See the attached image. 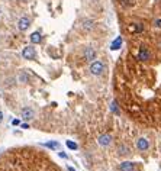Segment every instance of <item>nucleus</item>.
<instances>
[{
  "instance_id": "dca6fc26",
  "label": "nucleus",
  "mask_w": 161,
  "mask_h": 171,
  "mask_svg": "<svg viewBox=\"0 0 161 171\" xmlns=\"http://www.w3.org/2000/svg\"><path fill=\"white\" fill-rule=\"evenodd\" d=\"M133 31L137 33H142L144 32V23L142 22H135L133 23Z\"/></svg>"
},
{
  "instance_id": "1a4fd4ad",
  "label": "nucleus",
  "mask_w": 161,
  "mask_h": 171,
  "mask_svg": "<svg viewBox=\"0 0 161 171\" xmlns=\"http://www.w3.org/2000/svg\"><path fill=\"white\" fill-rule=\"evenodd\" d=\"M22 57L25 60H33L35 57H36V51L33 48L32 45H28V46H25L22 51Z\"/></svg>"
},
{
  "instance_id": "393cba45",
  "label": "nucleus",
  "mask_w": 161,
  "mask_h": 171,
  "mask_svg": "<svg viewBox=\"0 0 161 171\" xmlns=\"http://www.w3.org/2000/svg\"><path fill=\"white\" fill-rule=\"evenodd\" d=\"M0 13H2V9H0Z\"/></svg>"
},
{
  "instance_id": "a211bd4d",
  "label": "nucleus",
  "mask_w": 161,
  "mask_h": 171,
  "mask_svg": "<svg viewBox=\"0 0 161 171\" xmlns=\"http://www.w3.org/2000/svg\"><path fill=\"white\" fill-rule=\"evenodd\" d=\"M66 145L68 149H71V151H76V149H78V145L74 141H70V139H67L66 141Z\"/></svg>"
},
{
  "instance_id": "39448f33",
  "label": "nucleus",
  "mask_w": 161,
  "mask_h": 171,
  "mask_svg": "<svg viewBox=\"0 0 161 171\" xmlns=\"http://www.w3.org/2000/svg\"><path fill=\"white\" fill-rule=\"evenodd\" d=\"M135 147H137L138 151L145 152V151L150 149V141H148L147 138H144V136H141V138H138L137 141H135Z\"/></svg>"
},
{
  "instance_id": "2eb2a0df",
  "label": "nucleus",
  "mask_w": 161,
  "mask_h": 171,
  "mask_svg": "<svg viewBox=\"0 0 161 171\" xmlns=\"http://www.w3.org/2000/svg\"><path fill=\"white\" fill-rule=\"evenodd\" d=\"M28 80H29V77L25 71H21L17 74V81H19V83H28Z\"/></svg>"
},
{
  "instance_id": "6e6552de",
  "label": "nucleus",
  "mask_w": 161,
  "mask_h": 171,
  "mask_svg": "<svg viewBox=\"0 0 161 171\" xmlns=\"http://www.w3.org/2000/svg\"><path fill=\"white\" fill-rule=\"evenodd\" d=\"M119 171H137V164L133 161L125 160L119 164Z\"/></svg>"
},
{
  "instance_id": "20e7f679",
  "label": "nucleus",
  "mask_w": 161,
  "mask_h": 171,
  "mask_svg": "<svg viewBox=\"0 0 161 171\" xmlns=\"http://www.w3.org/2000/svg\"><path fill=\"white\" fill-rule=\"evenodd\" d=\"M112 142H113V136H112L110 133H103V135H100L99 138H97V143H99L100 147H110Z\"/></svg>"
},
{
  "instance_id": "4be33fe9",
  "label": "nucleus",
  "mask_w": 161,
  "mask_h": 171,
  "mask_svg": "<svg viewBox=\"0 0 161 171\" xmlns=\"http://www.w3.org/2000/svg\"><path fill=\"white\" fill-rule=\"evenodd\" d=\"M21 128L22 129H29V125L28 123H21Z\"/></svg>"
},
{
  "instance_id": "423d86ee",
  "label": "nucleus",
  "mask_w": 161,
  "mask_h": 171,
  "mask_svg": "<svg viewBox=\"0 0 161 171\" xmlns=\"http://www.w3.org/2000/svg\"><path fill=\"white\" fill-rule=\"evenodd\" d=\"M132 154V151H131V148H129L126 143H119L116 148V155L118 157H122V158H125V157H129V155Z\"/></svg>"
},
{
  "instance_id": "412c9836",
  "label": "nucleus",
  "mask_w": 161,
  "mask_h": 171,
  "mask_svg": "<svg viewBox=\"0 0 161 171\" xmlns=\"http://www.w3.org/2000/svg\"><path fill=\"white\" fill-rule=\"evenodd\" d=\"M58 155H60V157H61V158H68V155H67L66 152H61V151H60V152H58Z\"/></svg>"
},
{
  "instance_id": "5701e85b",
  "label": "nucleus",
  "mask_w": 161,
  "mask_h": 171,
  "mask_svg": "<svg viewBox=\"0 0 161 171\" xmlns=\"http://www.w3.org/2000/svg\"><path fill=\"white\" fill-rule=\"evenodd\" d=\"M3 117H5V116H3V112L0 110V123H2V122H3Z\"/></svg>"
},
{
  "instance_id": "a878e982",
  "label": "nucleus",
  "mask_w": 161,
  "mask_h": 171,
  "mask_svg": "<svg viewBox=\"0 0 161 171\" xmlns=\"http://www.w3.org/2000/svg\"><path fill=\"white\" fill-rule=\"evenodd\" d=\"M160 171H161V170H160Z\"/></svg>"
},
{
  "instance_id": "ddd939ff",
  "label": "nucleus",
  "mask_w": 161,
  "mask_h": 171,
  "mask_svg": "<svg viewBox=\"0 0 161 171\" xmlns=\"http://www.w3.org/2000/svg\"><path fill=\"white\" fill-rule=\"evenodd\" d=\"M42 147H45V148H50V149H52V151H60V149H61V145H60V142H57V141L44 142V143H42Z\"/></svg>"
},
{
  "instance_id": "b1692460",
  "label": "nucleus",
  "mask_w": 161,
  "mask_h": 171,
  "mask_svg": "<svg viewBox=\"0 0 161 171\" xmlns=\"http://www.w3.org/2000/svg\"><path fill=\"white\" fill-rule=\"evenodd\" d=\"M67 170H68V171H76L74 168H73V167H67Z\"/></svg>"
},
{
  "instance_id": "6ab92c4d",
  "label": "nucleus",
  "mask_w": 161,
  "mask_h": 171,
  "mask_svg": "<svg viewBox=\"0 0 161 171\" xmlns=\"http://www.w3.org/2000/svg\"><path fill=\"white\" fill-rule=\"evenodd\" d=\"M154 26H155V28H161V19L160 17H157L155 20H154Z\"/></svg>"
},
{
  "instance_id": "f257e3e1",
  "label": "nucleus",
  "mask_w": 161,
  "mask_h": 171,
  "mask_svg": "<svg viewBox=\"0 0 161 171\" xmlns=\"http://www.w3.org/2000/svg\"><path fill=\"white\" fill-rule=\"evenodd\" d=\"M105 64L102 61H93L90 62V67H89V71L92 76H96V77H100L103 72H105Z\"/></svg>"
},
{
  "instance_id": "f03ea898",
  "label": "nucleus",
  "mask_w": 161,
  "mask_h": 171,
  "mask_svg": "<svg viewBox=\"0 0 161 171\" xmlns=\"http://www.w3.org/2000/svg\"><path fill=\"white\" fill-rule=\"evenodd\" d=\"M137 58H138L139 61H142V62H145V61H150L151 58H152V52H151L145 45H141L138 50V54H137Z\"/></svg>"
},
{
  "instance_id": "7ed1b4c3",
  "label": "nucleus",
  "mask_w": 161,
  "mask_h": 171,
  "mask_svg": "<svg viewBox=\"0 0 161 171\" xmlns=\"http://www.w3.org/2000/svg\"><path fill=\"white\" fill-rule=\"evenodd\" d=\"M83 57L86 61L93 62V61H96V58H97V52H96V50L93 46H86V48H84V52H83Z\"/></svg>"
},
{
  "instance_id": "4468645a",
  "label": "nucleus",
  "mask_w": 161,
  "mask_h": 171,
  "mask_svg": "<svg viewBox=\"0 0 161 171\" xmlns=\"http://www.w3.org/2000/svg\"><path fill=\"white\" fill-rule=\"evenodd\" d=\"M122 44H123L122 36H116V38H115V41H113V42L110 44V50H112V51L121 50V48H122Z\"/></svg>"
},
{
  "instance_id": "aec40b11",
  "label": "nucleus",
  "mask_w": 161,
  "mask_h": 171,
  "mask_svg": "<svg viewBox=\"0 0 161 171\" xmlns=\"http://www.w3.org/2000/svg\"><path fill=\"white\" fill-rule=\"evenodd\" d=\"M12 125H13V126H19V125H21V121H19V119H13V121H12Z\"/></svg>"
},
{
  "instance_id": "f8f14e48",
  "label": "nucleus",
  "mask_w": 161,
  "mask_h": 171,
  "mask_svg": "<svg viewBox=\"0 0 161 171\" xmlns=\"http://www.w3.org/2000/svg\"><path fill=\"white\" fill-rule=\"evenodd\" d=\"M29 39H31L32 44H41L42 42V35H41L39 31H35V32H32L29 35Z\"/></svg>"
},
{
  "instance_id": "9d476101",
  "label": "nucleus",
  "mask_w": 161,
  "mask_h": 171,
  "mask_svg": "<svg viewBox=\"0 0 161 171\" xmlns=\"http://www.w3.org/2000/svg\"><path fill=\"white\" fill-rule=\"evenodd\" d=\"M21 117H22L23 121H32L33 117H35V110H33L32 107H23L22 110H21Z\"/></svg>"
},
{
  "instance_id": "0eeeda50",
  "label": "nucleus",
  "mask_w": 161,
  "mask_h": 171,
  "mask_svg": "<svg viewBox=\"0 0 161 171\" xmlns=\"http://www.w3.org/2000/svg\"><path fill=\"white\" fill-rule=\"evenodd\" d=\"M31 28V19L28 16H22L19 20H17V29L21 31V32H25V31H28Z\"/></svg>"
},
{
  "instance_id": "f3484780",
  "label": "nucleus",
  "mask_w": 161,
  "mask_h": 171,
  "mask_svg": "<svg viewBox=\"0 0 161 171\" xmlns=\"http://www.w3.org/2000/svg\"><path fill=\"white\" fill-rule=\"evenodd\" d=\"M110 110L113 112V113H115V115H121V110H119V106H118V102L116 100H113V102H112L110 103Z\"/></svg>"
},
{
  "instance_id": "9b49d317",
  "label": "nucleus",
  "mask_w": 161,
  "mask_h": 171,
  "mask_svg": "<svg viewBox=\"0 0 161 171\" xmlns=\"http://www.w3.org/2000/svg\"><path fill=\"white\" fill-rule=\"evenodd\" d=\"M95 20L93 19H83V22H81V28L86 31V32H92L93 29H95Z\"/></svg>"
}]
</instances>
